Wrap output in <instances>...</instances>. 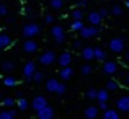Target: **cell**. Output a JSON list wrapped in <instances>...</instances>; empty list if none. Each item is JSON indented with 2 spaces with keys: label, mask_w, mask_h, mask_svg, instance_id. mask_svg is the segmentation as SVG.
Segmentation results:
<instances>
[{
  "label": "cell",
  "mask_w": 129,
  "mask_h": 119,
  "mask_svg": "<svg viewBox=\"0 0 129 119\" xmlns=\"http://www.w3.org/2000/svg\"><path fill=\"white\" fill-rule=\"evenodd\" d=\"M21 33H23V36L25 38H36V36L41 33V26L38 25V23H26L25 26H23V29H21Z\"/></svg>",
  "instance_id": "obj_1"
},
{
  "label": "cell",
  "mask_w": 129,
  "mask_h": 119,
  "mask_svg": "<svg viewBox=\"0 0 129 119\" xmlns=\"http://www.w3.org/2000/svg\"><path fill=\"white\" fill-rule=\"evenodd\" d=\"M51 36H52V39L56 41L57 44H64L66 43V29H64V26L54 25L52 28H51Z\"/></svg>",
  "instance_id": "obj_2"
},
{
  "label": "cell",
  "mask_w": 129,
  "mask_h": 119,
  "mask_svg": "<svg viewBox=\"0 0 129 119\" xmlns=\"http://www.w3.org/2000/svg\"><path fill=\"white\" fill-rule=\"evenodd\" d=\"M38 60H39V64L41 65H52L54 62L57 60V56H56V52L54 51H44V52L41 54V56L38 57Z\"/></svg>",
  "instance_id": "obj_3"
},
{
  "label": "cell",
  "mask_w": 129,
  "mask_h": 119,
  "mask_svg": "<svg viewBox=\"0 0 129 119\" xmlns=\"http://www.w3.org/2000/svg\"><path fill=\"white\" fill-rule=\"evenodd\" d=\"M118 70H119V65H118V62H114V60H103V67H101V72L105 73V75H114V73H118Z\"/></svg>",
  "instance_id": "obj_4"
},
{
  "label": "cell",
  "mask_w": 129,
  "mask_h": 119,
  "mask_svg": "<svg viewBox=\"0 0 129 119\" xmlns=\"http://www.w3.org/2000/svg\"><path fill=\"white\" fill-rule=\"evenodd\" d=\"M111 52L114 54H121L124 51V39L123 38H111L110 39V44H108Z\"/></svg>",
  "instance_id": "obj_5"
},
{
  "label": "cell",
  "mask_w": 129,
  "mask_h": 119,
  "mask_svg": "<svg viewBox=\"0 0 129 119\" xmlns=\"http://www.w3.org/2000/svg\"><path fill=\"white\" fill-rule=\"evenodd\" d=\"M79 33H80V38H83V39H90V38H95V36H98L100 29H98V26L90 25V26H83V28L80 29Z\"/></svg>",
  "instance_id": "obj_6"
},
{
  "label": "cell",
  "mask_w": 129,
  "mask_h": 119,
  "mask_svg": "<svg viewBox=\"0 0 129 119\" xmlns=\"http://www.w3.org/2000/svg\"><path fill=\"white\" fill-rule=\"evenodd\" d=\"M38 43H36L33 38H26V41L23 43V51H25L26 54H35L36 51H38Z\"/></svg>",
  "instance_id": "obj_7"
},
{
  "label": "cell",
  "mask_w": 129,
  "mask_h": 119,
  "mask_svg": "<svg viewBox=\"0 0 129 119\" xmlns=\"http://www.w3.org/2000/svg\"><path fill=\"white\" fill-rule=\"evenodd\" d=\"M36 72V64L33 62V60H29V62H26L25 65H23V75H25V78L31 80L33 75H35Z\"/></svg>",
  "instance_id": "obj_8"
},
{
  "label": "cell",
  "mask_w": 129,
  "mask_h": 119,
  "mask_svg": "<svg viewBox=\"0 0 129 119\" xmlns=\"http://www.w3.org/2000/svg\"><path fill=\"white\" fill-rule=\"evenodd\" d=\"M116 108L119 111H123V113H127V111H129V96H127V95L118 98V100H116Z\"/></svg>",
  "instance_id": "obj_9"
},
{
  "label": "cell",
  "mask_w": 129,
  "mask_h": 119,
  "mask_svg": "<svg viewBox=\"0 0 129 119\" xmlns=\"http://www.w3.org/2000/svg\"><path fill=\"white\" fill-rule=\"evenodd\" d=\"M36 114H38L39 119H52L54 117V108L51 106H44L43 109L36 111Z\"/></svg>",
  "instance_id": "obj_10"
},
{
  "label": "cell",
  "mask_w": 129,
  "mask_h": 119,
  "mask_svg": "<svg viewBox=\"0 0 129 119\" xmlns=\"http://www.w3.org/2000/svg\"><path fill=\"white\" fill-rule=\"evenodd\" d=\"M13 44V39L10 34H7V33H0V51L3 49H8L10 46Z\"/></svg>",
  "instance_id": "obj_11"
},
{
  "label": "cell",
  "mask_w": 129,
  "mask_h": 119,
  "mask_svg": "<svg viewBox=\"0 0 129 119\" xmlns=\"http://www.w3.org/2000/svg\"><path fill=\"white\" fill-rule=\"evenodd\" d=\"M80 56L85 60H93L95 59V47H90V46L82 47V49H80Z\"/></svg>",
  "instance_id": "obj_12"
},
{
  "label": "cell",
  "mask_w": 129,
  "mask_h": 119,
  "mask_svg": "<svg viewBox=\"0 0 129 119\" xmlns=\"http://www.w3.org/2000/svg\"><path fill=\"white\" fill-rule=\"evenodd\" d=\"M31 106H33L35 111H39V109H43L44 106H47V100L44 96H35V100L31 101Z\"/></svg>",
  "instance_id": "obj_13"
},
{
  "label": "cell",
  "mask_w": 129,
  "mask_h": 119,
  "mask_svg": "<svg viewBox=\"0 0 129 119\" xmlns=\"http://www.w3.org/2000/svg\"><path fill=\"white\" fill-rule=\"evenodd\" d=\"M57 62H59L60 67L70 65V62H72V54H70V52H62L59 57H57Z\"/></svg>",
  "instance_id": "obj_14"
},
{
  "label": "cell",
  "mask_w": 129,
  "mask_h": 119,
  "mask_svg": "<svg viewBox=\"0 0 129 119\" xmlns=\"http://www.w3.org/2000/svg\"><path fill=\"white\" fill-rule=\"evenodd\" d=\"M59 75H60V78H62L64 82L70 80V78H72V75H74V70H72V67H70V65H66V67H62V69L59 70Z\"/></svg>",
  "instance_id": "obj_15"
},
{
  "label": "cell",
  "mask_w": 129,
  "mask_h": 119,
  "mask_svg": "<svg viewBox=\"0 0 129 119\" xmlns=\"http://www.w3.org/2000/svg\"><path fill=\"white\" fill-rule=\"evenodd\" d=\"M101 21H103V18H101V15L98 12H90L88 13V23H90V25L98 26Z\"/></svg>",
  "instance_id": "obj_16"
},
{
  "label": "cell",
  "mask_w": 129,
  "mask_h": 119,
  "mask_svg": "<svg viewBox=\"0 0 129 119\" xmlns=\"http://www.w3.org/2000/svg\"><path fill=\"white\" fill-rule=\"evenodd\" d=\"M98 113H100V108L98 106H88V108L83 109V114H85V117H88V119H95L98 116Z\"/></svg>",
  "instance_id": "obj_17"
},
{
  "label": "cell",
  "mask_w": 129,
  "mask_h": 119,
  "mask_svg": "<svg viewBox=\"0 0 129 119\" xmlns=\"http://www.w3.org/2000/svg\"><path fill=\"white\" fill-rule=\"evenodd\" d=\"M57 87H59V82H57L56 78H49L46 82V90L49 91V93H56Z\"/></svg>",
  "instance_id": "obj_18"
},
{
  "label": "cell",
  "mask_w": 129,
  "mask_h": 119,
  "mask_svg": "<svg viewBox=\"0 0 129 119\" xmlns=\"http://www.w3.org/2000/svg\"><path fill=\"white\" fill-rule=\"evenodd\" d=\"M106 57H108V54H106V51L103 49V47H95V59L96 60H106Z\"/></svg>",
  "instance_id": "obj_19"
},
{
  "label": "cell",
  "mask_w": 129,
  "mask_h": 119,
  "mask_svg": "<svg viewBox=\"0 0 129 119\" xmlns=\"http://www.w3.org/2000/svg\"><path fill=\"white\" fill-rule=\"evenodd\" d=\"M15 117H16L15 109H3L0 113V119H15Z\"/></svg>",
  "instance_id": "obj_20"
},
{
  "label": "cell",
  "mask_w": 129,
  "mask_h": 119,
  "mask_svg": "<svg viewBox=\"0 0 129 119\" xmlns=\"http://www.w3.org/2000/svg\"><path fill=\"white\" fill-rule=\"evenodd\" d=\"M103 117L105 119H118L119 117V113H118L116 109H110V108H108L106 111H103Z\"/></svg>",
  "instance_id": "obj_21"
},
{
  "label": "cell",
  "mask_w": 129,
  "mask_h": 119,
  "mask_svg": "<svg viewBox=\"0 0 129 119\" xmlns=\"http://www.w3.org/2000/svg\"><path fill=\"white\" fill-rule=\"evenodd\" d=\"M16 106H18V109L20 111H26V109H28V106H29V104H28V100H26V98H18V101H16Z\"/></svg>",
  "instance_id": "obj_22"
},
{
  "label": "cell",
  "mask_w": 129,
  "mask_h": 119,
  "mask_svg": "<svg viewBox=\"0 0 129 119\" xmlns=\"http://www.w3.org/2000/svg\"><path fill=\"white\" fill-rule=\"evenodd\" d=\"M70 16H72L74 20H83V18H85V15H83L82 8H79V7L72 10V13H70Z\"/></svg>",
  "instance_id": "obj_23"
},
{
  "label": "cell",
  "mask_w": 129,
  "mask_h": 119,
  "mask_svg": "<svg viewBox=\"0 0 129 119\" xmlns=\"http://www.w3.org/2000/svg\"><path fill=\"white\" fill-rule=\"evenodd\" d=\"M64 3H66L64 0H49V5L52 10H62Z\"/></svg>",
  "instance_id": "obj_24"
},
{
  "label": "cell",
  "mask_w": 129,
  "mask_h": 119,
  "mask_svg": "<svg viewBox=\"0 0 129 119\" xmlns=\"http://www.w3.org/2000/svg\"><path fill=\"white\" fill-rule=\"evenodd\" d=\"M108 98H110V95H108V88L98 90V96H96L98 101H108Z\"/></svg>",
  "instance_id": "obj_25"
},
{
  "label": "cell",
  "mask_w": 129,
  "mask_h": 119,
  "mask_svg": "<svg viewBox=\"0 0 129 119\" xmlns=\"http://www.w3.org/2000/svg\"><path fill=\"white\" fill-rule=\"evenodd\" d=\"M83 26H85V25H83V20H74L72 25H70V28H72L74 31H80Z\"/></svg>",
  "instance_id": "obj_26"
},
{
  "label": "cell",
  "mask_w": 129,
  "mask_h": 119,
  "mask_svg": "<svg viewBox=\"0 0 129 119\" xmlns=\"http://www.w3.org/2000/svg\"><path fill=\"white\" fill-rule=\"evenodd\" d=\"M85 96H87V100H96V96H98V90H95V88H88L87 90V93H85Z\"/></svg>",
  "instance_id": "obj_27"
},
{
  "label": "cell",
  "mask_w": 129,
  "mask_h": 119,
  "mask_svg": "<svg viewBox=\"0 0 129 119\" xmlns=\"http://www.w3.org/2000/svg\"><path fill=\"white\" fill-rule=\"evenodd\" d=\"M16 83H18V82H16L15 77H5V78H3V85H5V87H8V88L15 87Z\"/></svg>",
  "instance_id": "obj_28"
},
{
  "label": "cell",
  "mask_w": 129,
  "mask_h": 119,
  "mask_svg": "<svg viewBox=\"0 0 129 119\" xmlns=\"http://www.w3.org/2000/svg\"><path fill=\"white\" fill-rule=\"evenodd\" d=\"M35 83H41V82L44 80V73L41 72V70H36L35 72V75H33V78H31Z\"/></svg>",
  "instance_id": "obj_29"
},
{
  "label": "cell",
  "mask_w": 129,
  "mask_h": 119,
  "mask_svg": "<svg viewBox=\"0 0 129 119\" xmlns=\"http://www.w3.org/2000/svg\"><path fill=\"white\" fill-rule=\"evenodd\" d=\"M118 87H119V83H118L116 80H108V82H106V88H108V91H114V90H118Z\"/></svg>",
  "instance_id": "obj_30"
},
{
  "label": "cell",
  "mask_w": 129,
  "mask_h": 119,
  "mask_svg": "<svg viewBox=\"0 0 129 119\" xmlns=\"http://www.w3.org/2000/svg\"><path fill=\"white\" fill-rule=\"evenodd\" d=\"M13 69H15V64L10 62V60H5V62L2 64V70H5V72H12Z\"/></svg>",
  "instance_id": "obj_31"
},
{
  "label": "cell",
  "mask_w": 129,
  "mask_h": 119,
  "mask_svg": "<svg viewBox=\"0 0 129 119\" xmlns=\"http://www.w3.org/2000/svg\"><path fill=\"white\" fill-rule=\"evenodd\" d=\"M2 106L13 108V106H15V100H13V98H5V100H2Z\"/></svg>",
  "instance_id": "obj_32"
},
{
  "label": "cell",
  "mask_w": 129,
  "mask_h": 119,
  "mask_svg": "<svg viewBox=\"0 0 129 119\" xmlns=\"http://www.w3.org/2000/svg\"><path fill=\"white\" fill-rule=\"evenodd\" d=\"M91 70H93V67L90 65V64H85V65H82V69H80V72H82V75H90Z\"/></svg>",
  "instance_id": "obj_33"
},
{
  "label": "cell",
  "mask_w": 129,
  "mask_h": 119,
  "mask_svg": "<svg viewBox=\"0 0 129 119\" xmlns=\"http://www.w3.org/2000/svg\"><path fill=\"white\" fill-rule=\"evenodd\" d=\"M111 13H113V15H116V16H121V15H123V8H121V5H113Z\"/></svg>",
  "instance_id": "obj_34"
},
{
  "label": "cell",
  "mask_w": 129,
  "mask_h": 119,
  "mask_svg": "<svg viewBox=\"0 0 129 119\" xmlns=\"http://www.w3.org/2000/svg\"><path fill=\"white\" fill-rule=\"evenodd\" d=\"M66 90H67L66 83H60V82H59V87H57V91H56V95H64V93H66Z\"/></svg>",
  "instance_id": "obj_35"
},
{
  "label": "cell",
  "mask_w": 129,
  "mask_h": 119,
  "mask_svg": "<svg viewBox=\"0 0 129 119\" xmlns=\"http://www.w3.org/2000/svg\"><path fill=\"white\" fill-rule=\"evenodd\" d=\"M44 21H46L47 25H52V23H54V16L51 15V13H47V15L44 16Z\"/></svg>",
  "instance_id": "obj_36"
},
{
  "label": "cell",
  "mask_w": 129,
  "mask_h": 119,
  "mask_svg": "<svg viewBox=\"0 0 129 119\" xmlns=\"http://www.w3.org/2000/svg\"><path fill=\"white\" fill-rule=\"evenodd\" d=\"M98 108L103 109V111H106L108 109V101H98Z\"/></svg>",
  "instance_id": "obj_37"
},
{
  "label": "cell",
  "mask_w": 129,
  "mask_h": 119,
  "mask_svg": "<svg viewBox=\"0 0 129 119\" xmlns=\"http://www.w3.org/2000/svg\"><path fill=\"white\" fill-rule=\"evenodd\" d=\"M82 44H83V43H82L80 39H75L72 46H74V49H82Z\"/></svg>",
  "instance_id": "obj_38"
},
{
  "label": "cell",
  "mask_w": 129,
  "mask_h": 119,
  "mask_svg": "<svg viewBox=\"0 0 129 119\" xmlns=\"http://www.w3.org/2000/svg\"><path fill=\"white\" fill-rule=\"evenodd\" d=\"M75 5L79 7V8H85V7L88 5V2H87V0H79V2H77Z\"/></svg>",
  "instance_id": "obj_39"
},
{
  "label": "cell",
  "mask_w": 129,
  "mask_h": 119,
  "mask_svg": "<svg viewBox=\"0 0 129 119\" xmlns=\"http://www.w3.org/2000/svg\"><path fill=\"white\" fill-rule=\"evenodd\" d=\"M98 13L101 15V18H103V20L108 16V10H106V8H100V10H98Z\"/></svg>",
  "instance_id": "obj_40"
},
{
  "label": "cell",
  "mask_w": 129,
  "mask_h": 119,
  "mask_svg": "<svg viewBox=\"0 0 129 119\" xmlns=\"http://www.w3.org/2000/svg\"><path fill=\"white\" fill-rule=\"evenodd\" d=\"M7 13H8V10H7V7H0V16H5L7 15Z\"/></svg>",
  "instance_id": "obj_41"
},
{
  "label": "cell",
  "mask_w": 129,
  "mask_h": 119,
  "mask_svg": "<svg viewBox=\"0 0 129 119\" xmlns=\"http://www.w3.org/2000/svg\"><path fill=\"white\" fill-rule=\"evenodd\" d=\"M126 83L129 85V72H127V75H126Z\"/></svg>",
  "instance_id": "obj_42"
},
{
  "label": "cell",
  "mask_w": 129,
  "mask_h": 119,
  "mask_svg": "<svg viewBox=\"0 0 129 119\" xmlns=\"http://www.w3.org/2000/svg\"><path fill=\"white\" fill-rule=\"evenodd\" d=\"M126 60H127V62H129V51H127V52H126Z\"/></svg>",
  "instance_id": "obj_43"
},
{
  "label": "cell",
  "mask_w": 129,
  "mask_h": 119,
  "mask_svg": "<svg viewBox=\"0 0 129 119\" xmlns=\"http://www.w3.org/2000/svg\"><path fill=\"white\" fill-rule=\"evenodd\" d=\"M126 7H127V8H129V0H126Z\"/></svg>",
  "instance_id": "obj_44"
},
{
  "label": "cell",
  "mask_w": 129,
  "mask_h": 119,
  "mask_svg": "<svg viewBox=\"0 0 129 119\" xmlns=\"http://www.w3.org/2000/svg\"><path fill=\"white\" fill-rule=\"evenodd\" d=\"M0 98H2V95H0Z\"/></svg>",
  "instance_id": "obj_45"
},
{
  "label": "cell",
  "mask_w": 129,
  "mask_h": 119,
  "mask_svg": "<svg viewBox=\"0 0 129 119\" xmlns=\"http://www.w3.org/2000/svg\"><path fill=\"white\" fill-rule=\"evenodd\" d=\"M0 7H2V5H0Z\"/></svg>",
  "instance_id": "obj_46"
}]
</instances>
